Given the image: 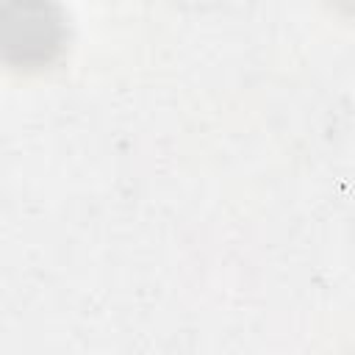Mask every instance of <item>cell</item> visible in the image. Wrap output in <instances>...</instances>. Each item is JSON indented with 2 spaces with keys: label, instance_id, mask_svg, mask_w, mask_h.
<instances>
[{
  "label": "cell",
  "instance_id": "1",
  "mask_svg": "<svg viewBox=\"0 0 355 355\" xmlns=\"http://www.w3.org/2000/svg\"><path fill=\"white\" fill-rule=\"evenodd\" d=\"M64 17L53 0H0V58L17 69L50 64L64 47Z\"/></svg>",
  "mask_w": 355,
  "mask_h": 355
}]
</instances>
